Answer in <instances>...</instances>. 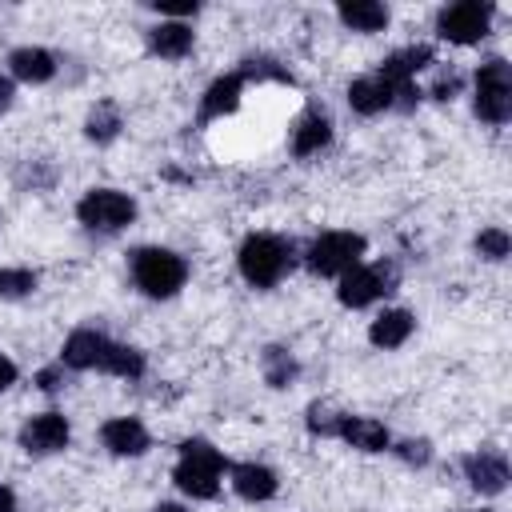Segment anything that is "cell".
I'll return each instance as SVG.
<instances>
[{
	"label": "cell",
	"mask_w": 512,
	"mask_h": 512,
	"mask_svg": "<svg viewBox=\"0 0 512 512\" xmlns=\"http://www.w3.org/2000/svg\"><path fill=\"white\" fill-rule=\"evenodd\" d=\"M292 268V244L268 232H256L240 244V272L256 288H272Z\"/></svg>",
	"instance_id": "1"
},
{
	"label": "cell",
	"mask_w": 512,
	"mask_h": 512,
	"mask_svg": "<svg viewBox=\"0 0 512 512\" xmlns=\"http://www.w3.org/2000/svg\"><path fill=\"white\" fill-rule=\"evenodd\" d=\"M224 468H228L224 456H220L208 440H184V444H180V464H176L172 476H176V484H180L188 496L208 500V496H216Z\"/></svg>",
	"instance_id": "2"
},
{
	"label": "cell",
	"mask_w": 512,
	"mask_h": 512,
	"mask_svg": "<svg viewBox=\"0 0 512 512\" xmlns=\"http://www.w3.org/2000/svg\"><path fill=\"white\" fill-rule=\"evenodd\" d=\"M132 276H136V284H140L148 296H172V292H180L188 268H184V260H180L176 252H168V248H140V252L132 256Z\"/></svg>",
	"instance_id": "3"
},
{
	"label": "cell",
	"mask_w": 512,
	"mask_h": 512,
	"mask_svg": "<svg viewBox=\"0 0 512 512\" xmlns=\"http://www.w3.org/2000/svg\"><path fill=\"white\" fill-rule=\"evenodd\" d=\"M476 116L488 124H504L512 116V72L500 56L476 72Z\"/></svg>",
	"instance_id": "4"
},
{
	"label": "cell",
	"mask_w": 512,
	"mask_h": 512,
	"mask_svg": "<svg viewBox=\"0 0 512 512\" xmlns=\"http://www.w3.org/2000/svg\"><path fill=\"white\" fill-rule=\"evenodd\" d=\"M76 216H80V224H88L96 232H120L136 216V204H132V196H124L116 188H92L76 204Z\"/></svg>",
	"instance_id": "5"
},
{
	"label": "cell",
	"mask_w": 512,
	"mask_h": 512,
	"mask_svg": "<svg viewBox=\"0 0 512 512\" xmlns=\"http://www.w3.org/2000/svg\"><path fill=\"white\" fill-rule=\"evenodd\" d=\"M360 256H364V236L356 232H328L308 248V264L320 276H344L360 264Z\"/></svg>",
	"instance_id": "6"
},
{
	"label": "cell",
	"mask_w": 512,
	"mask_h": 512,
	"mask_svg": "<svg viewBox=\"0 0 512 512\" xmlns=\"http://www.w3.org/2000/svg\"><path fill=\"white\" fill-rule=\"evenodd\" d=\"M488 20H492V8H488V4H480V0H460V4H452V8L440 12L436 28H440V36L452 40V44H476V40L488 32Z\"/></svg>",
	"instance_id": "7"
},
{
	"label": "cell",
	"mask_w": 512,
	"mask_h": 512,
	"mask_svg": "<svg viewBox=\"0 0 512 512\" xmlns=\"http://www.w3.org/2000/svg\"><path fill=\"white\" fill-rule=\"evenodd\" d=\"M392 284H396V272L388 268V264H372V268H352V272H344V280H340V304H348V308H364V304H372V300H380V296H388L392 292Z\"/></svg>",
	"instance_id": "8"
},
{
	"label": "cell",
	"mask_w": 512,
	"mask_h": 512,
	"mask_svg": "<svg viewBox=\"0 0 512 512\" xmlns=\"http://www.w3.org/2000/svg\"><path fill=\"white\" fill-rule=\"evenodd\" d=\"M20 444L28 452H60L68 444V420L60 412H40L20 428Z\"/></svg>",
	"instance_id": "9"
},
{
	"label": "cell",
	"mask_w": 512,
	"mask_h": 512,
	"mask_svg": "<svg viewBox=\"0 0 512 512\" xmlns=\"http://www.w3.org/2000/svg\"><path fill=\"white\" fill-rule=\"evenodd\" d=\"M464 476L472 480L476 492L496 496V492H504V484H508V460H504L500 452H476V456L464 460Z\"/></svg>",
	"instance_id": "10"
},
{
	"label": "cell",
	"mask_w": 512,
	"mask_h": 512,
	"mask_svg": "<svg viewBox=\"0 0 512 512\" xmlns=\"http://www.w3.org/2000/svg\"><path fill=\"white\" fill-rule=\"evenodd\" d=\"M432 64V48H424V44H412V48H400V52H392L384 64H380V80L388 84V88H404V84H412V76L420 72V68H428Z\"/></svg>",
	"instance_id": "11"
},
{
	"label": "cell",
	"mask_w": 512,
	"mask_h": 512,
	"mask_svg": "<svg viewBox=\"0 0 512 512\" xmlns=\"http://www.w3.org/2000/svg\"><path fill=\"white\" fill-rule=\"evenodd\" d=\"M108 336L92 332V328H80L68 336L64 344V364L68 368H104V356H108Z\"/></svg>",
	"instance_id": "12"
},
{
	"label": "cell",
	"mask_w": 512,
	"mask_h": 512,
	"mask_svg": "<svg viewBox=\"0 0 512 512\" xmlns=\"http://www.w3.org/2000/svg\"><path fill=\"white\" fill-rule=\"evenodd\" d=\"M100 436H104L108 452H116V456H140V452H148V432H144V424L132 420V416L108 420Z\"/></svg>",
	"instance_id": "13"
},
{
	"label": "cell",
	"mask_w": 512,
	"mask_h": 512,
	"mask_svg": "<svg viewBox=\"0 0 512 512\" xmlns=\"http://www.w3.org/2000/svg\"><path fill=\"white\" fill-rule=\"evenodd\" d=\"M336 436H344L360 452H384L388 448V428L380 420H372V416H340Z\"/></svg>",
	"instance_id": "14"
},
{
	"label": "cell",
	"mask_w": 512,
	"mask_h": 512,
	"mask_svg": "<svg viewBox=\"0 0 512 512\" xmlns=\"http://www.w3.org/2000/svg\"><path fill=\"white\" fill-rule=\"evenodd\" d=\"M8 68H12L16 80L44 84V80H52L56 60H52V52H44V48H16V52L8 56Z\"/></svg>",
	"instance_id": "15"
},
{
	"label": "cell",
	"mask_w": 512,
	"mask_h": 512,
	"mask_svg": "<svg viewBox=\"0 0 512 512\" xmlns=\"http://www.w3.org/2000/svg\"><path fill=\"white\" fill-rule=\"evenodd\" d=\"M348 104H352L360 116H376V112L392 108V88H388L380 76L352 80V88H348Z\"/></svg>",
	"instance_id": "16"
},
{
	"label": "cell",
	"mask_w": 512,
	"mask_h": 512,
	"mask_svg": "<svg viewBox=\"0 0 512 512\" xmlns=\"http://www.w3.org/2000/svg\"><path fill=\"white\" fill-rule=\"evenodd\" d=\"M240 92H244V76L240 72H232V76H220L208 92H204V104H200V116L204 120H212V116H228V112H236V104H240Z\"/></svg>",
	"instance_id": "17"
},
{
	"label": "cell",
	"mask_w": 512,
	"mask_h": 512,
	"mask_svg": "<svg viewBox=\"0 0 512 512\" xmlns=\"http://www.w3.org/2000/svg\"><path fill=\"white\" fill-rule=\"evenodd\" d=\"M232 488L244 500H268V496H276V472L264 468V464H236L232 468Z\"/></svg>",
	"instance_id": "18"
},
{
	"label": "cell",
	"mask_w": 512,
	"mask_h": 512,
	"mask_svg": "<svg viewBox=\"0 0 512 512\" xmlns=\"http://www.w3.org/2000/svg\"><path fill=\"white\" fill-rule=\"evenodd\" d=\"M408 336H412V312H404V308H392V312L376 316L372 328H368V340L376 348H400Z\"/></svg>",
	"instance_id": "19"
},
{
	"label": "cell",
	"mask_w": 512,
	"mask_h": 512,
	"mask_svg": "<svg viewBox=\"0 0 512 512\" xmlns=\"http://www.w3.org/2000/svg\"><path fill=\"white\" fill-rule=\"evenodd\" d=\"M148 44H152V52H156V56L180 60V56L192 48V28H188V24H180V20L160 24V28H152V32H148Z\"/></svg>",
	"instance_id": "20"
},
{
	"label": "cell",
	"mask_w": 512,
	"mask_h": 512,
	"mask_svg": "<svg viewBox=\"0 0 512 512\" xmlns=\"http://www.w3.org/2000/svg\"><path fill=\"white\" fill-rule=\"evenodd\" d=\"M328 140H332V124H328L320 112L304 116V120L296 124V132H292V148H296V156H312V152H320Z\"/></svg>",
	"instance_id": "21"
},
{
	"label": "cell",
	"mask_w": 512,
	"mask_h": 512,
	"mask_svg": "<svg viewBox=\"0 0 512 512\" xmlns=\"http://www.w3.org/2000/svg\"><path fill=\"white\" fill-rule=\"evenodd\" d=\"M340 20L356 32H380L388 24V8L384 4H372V0H356V4H344L340 8Z\"/></svg>",
	"instance_id": "22"
},
{
	"label": "cell",
	"mask_w": 512,
	"mask_h": 512,
	"mask_svg": "<svg viewBox=\"0 0 512 512\" xmlns=\"http://www.w3.org/2000/svg\"><path fill=\"white\" fill-rule=\"evenodd\" d=\"M84 132H88V140H96V144H108L116 132H120V112H116V104H96L92 112H88V124H84Z\"/></svg>",
	"instance_id": "23"
},
{
	"label": "cell",
	"mask_w": 512,
	"mask_h": 512,
	"mask_svg": "<svg viewBox=\"0 0 512 512\" xmlns=\"http://www.w3.org/2000/svg\"><path fill=\"white\" fill-rule=\"evenodd\" d=\"M100 372L136 380V376L144 372V356H140L136 348H128V344H108V356H104V368H100Z\"/></svg>",
	"instance_id": "24"
},
{
	"label": "cell",
	"mask_w": 512,
	"mask_h": 512,
	"mask_svg": "<svg viewBox=\"0 0 512 512\" xmlns=\"http://www.w3.org/2000/svg\"><path fill=\"white\" fill-rule=\"evenodd\" d=\"M264 376L272 388H284L292 376H296V360L284 352V348H268L264 352Z\"/></svg>",
	"instance_id": "25"
},
{
	"label": "cell",
	"mask_w": 512,
	"mask_h": 512,
	"mask_svg": "<svg viewBox=\"0 0 512 512\" xmlns=\"http://www.w3.org/2000/svg\"><path fill=\"white\" fill-rule=\"evenodd\" d=\"M32 288H36V276L28 268H4L0 272V296L16 300V296H28Z\"/></svg>",
	"instance_id": "26"
},
{
	"label": "cell",
	"mask_w": 512,
	"mask_h": 512,
	"mask_svg": "<svg viewBox=\"0 0 512 512\" xmlns=\"http://www.w3.org/2000/svg\"><path fill=\"white\" fill-rule=\"evenodd\" d=\"M508 248H512V240H508V232H500V228H488V232L476 236V252L488 256V260H504Z\"/></svg>",
	"instance_id": "27"
},
{
	"label": "cell",
	"mask_w": 512,
	"mask_h": 512,
	"mask_svg": "<svg viewBox=\"0 0 512 512\" xmlns=\"http://www.w3.org/2000/svg\"><path fill=\"white\" fill-rule=\"evenodd\" d=\"M396 452H400L408 464H428V444H424V440H404Z\"/></svg>",
	"instance_id": "28"
},
{
	"label": "cell",
	"mask_w": 512,
	"mask_h": 512,
	"mask_svg": "<svg viewBox=\"0 0 512 512\" xmlns=\"http://www.w3.org/2000/svg\"><path fill=\"white\" fill-rule=\"evenodd\" d=\"M456 88H460V80H456V76H440V80H436V88H432V96H436V100H452V96H456Z\"/></svg>",
	"instance_id": "29"
},
{
	"label": "cell",
	"mask_w": 512,
	"mask_h": 512,
	"mask_svg": "<svg viewBox=\"0 0 512 512\" xmlns=\"http://www.w3.org/2000/svg\"><path fill=\"white\" fill-rule=\"evenodd\" d=\"M12 380H16V364H12V360H4V356H0V392H4V388H8V384H12Z\"/></svg>",
	"instance_id": "30"
},
{
	"label": "cell",
	"mask_w": 512,
	"mask_h": 512,
	"mask_svg": "<svg viewBox=\"0 0 512 512\" xmlns=\"http://www.w3.org/2000/svg\"><path fill=\"white\" fill-rule=\"evenodd\" d=\"M40 388H44V392H56V388H60V372H56V368L40 372Z\"/></svg>",
	"instance_id": "31"
},
{
	"label": "cell",
	"mask_w": 512,
	"mask_h": 512,
	"mask_svg": "<svg viewBox=\"0 0 512 512\" xmlns=\"http://www.w3.org/2000/svg\"><path fill=\"white\" fill-rule=\"evenodd\" d=\"M8 104H12V80L0 76V112H8Z\"/></svg>",
	"instance_id": "32"
},
{
	"label": "cell",
	"mask_w": 512,
	"mask_h": 512,
	"mask_svg": "<svg viewBox=\"0 0 512 512\" xmlns=\"http://www.w3.org/2000/svg\"><path fill=\"white\" fill-rule=\"evenodd\" d=\"M12 508H16V496L8 488H0V512H12Z\"/></svg>",
	"instance_id": "33"
},
{
	"label": "cell",
	"mask_w": 512,
	"mask_h": 512,
	"mask_svg": "<svg viewBox=\"0 0 512 512\" xmlns=\"http://www.w3.org/2000/svg\"><path fill=\"white\" fill-rule=\"evenodd\" d=\"M152 512H184V508H180V504H156Z\"/></svg>",
	"instance_id": "34"
}]
</instances>
